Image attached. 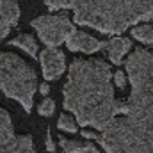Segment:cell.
Returning a JSON list of instances; mask_svg holds the SVG:
<instances>
[{"label":"cell","instance_id":"30bf717a","mask_svg":"<svg viewBox=\"0 0 153 153\" xmlns=\"http://www.w3.org/2000/svg\"><path fill=\"white\" fill-rule=\"evenodd\" d=\"M105 48H107V53H109L111 62L119 66L123 55L132 48V41H130L128 38H121V36H117V38L109 39L107 45H105Z\"/></svg>","mask_w":153,"mask_h":153},{"label":"cell","instance_id":"8fae6325","mask_svg":"<svg viewBox=\"0 0 153 153\" xmlns=\"http://www.w3.org/2000/svg\"><path fill=\"white\" fill-rule=\"evenodd\" d=\"M9 45L11 46H20L30 57H38V43H36V39L32 38V36H29V34H20L18 38L11 39Z\"/></svg>","mask_w":153,"mask_h":153},{"label":"cell","instance_id":"3957f363","mask_svg":"<svg viewBox=\"0 0 153 153\" xmlns=\"http://www.w3.org/2000/svg\"><path fill=\"white\" fill-rule=\"evenodd\" d=\"M50 11L73 9L78 25L121 34L141 20H153V0H45Z\"/></svg>","mask_w":153,"mask_h":153},{"label":"cell","instance_id":"d6986e66","mask_svg":"<svg viewBox=\"0 0 153 153\" xmlns=\"http://www.w3.org/2000/svg\"><path fill=\"white\" fill-rule=\"evenodd\" d=\"M89 153H102V152H100V150H98V148L93 144V146H91V152H89Z\"/></svg>","mask_w":153,"mask_h":153},{"label":"cell","instance_id":"52a82bcc","mask_svg":"<svg viewBox=\"0 0 153 153\" xmlns=\"http://www.w3.org/2000/svg\"><path fill=\"white\" fill-rule=\"evenodd\" d=\"M45 80H57L66 70V55L59 48H46L39 55Z\"/></svg>","mask_w":153,"mask_h":153},{"label":"cell","instance_id":"6da1fadb","mask_svg":"<svg viewBox=\"0 0 153 153\" xmlns=\"http://www.w3.org/2000/svg\"><path fill=\"white\" fill-rule=\"evenodd\" d=\"M125 64L132 94L96 141L107 153H153V52L135 46Z\"/></svg>","mask_w":153,"mask_h":153},{"label":"cell","instance_id":"ac0fdd59","mask_svg":"<svg viewBox=\"0 0 153 153\" xmlns=\"http://www.w3.org/2000/svg\"><path fill=\"white\" fill-rule=\"evenodd\" d=\"M39 93H41V94H43V96H46V94H48V93H50V87H48V84H46V82H45V84H41V85H39Z\"/></svg>","mask_w":153,"mask_h":153},{"label":"cell","instance_id":"4fadbf2b","mask_svg":"<svg viewBox=\"0 0 153 153\" xmlns=\"http://www.w3.org/2000/svg\"><path fill=\"white\" fill-rule=\"evenodd\" d=\"M132 34L135 39H139L146 45H153V27H150V25H137L132 29Z\"/></svg>","mask_w":153,"mask_h":153},{"label":"cell","instance_id":"ba28073f","mask_svg":"<svg viewBox=\"0 0 153 153\" xmlns=\"http://www.w3.org/2000/svg\"><path fill=\"white\" fill-rule=\"evenodd\" d=\"M105 45H107V41H100V39L89 36L87 32H82V30H75L66 41V46L71 52L80 50V52H85V53H94V52L105 48Z\"/></svg>","mask_w":153,"mask_h":153},{"label":"cell","instance_id":"8992f818","mask_svg":"<svg viewBox=\"0 0 153 153\" xmlns=\"http://www.w3.org/2000/svg\"><path fill=\"white\" fill-rule=\"evenodd\" d=\"M0 153H36L30 135H16L9 112L0 109Z\"/></svg>","mask_w":153,"mask_h":153},{"label":"cell","instance_id":"7a4b0ae2","mask_svg":"<svg viewBox=\"0 0 153 153\" xmlns=\"http://www.w3.org/2000/svg\"><path fill=\"white\" fill-rule=\"evenodd\" d=\"M111 76V68L100 59H75L71 62L62 94L64 109L75 114L76 125H91L103 132L123 114L125 103L114 98Z\"/></svg>","mask_w":153,"mask_h":153},{"label":"cell","instance_id":"e0dca14e","mask_svg":"<svg viewBox=\"0 0 153 153\" xmlns=\"http://www.w3.org/2000/svg\"><path fill=\"white\" fill-rule=\"evenodd\" d=\"M45 144H46V150L50 153L55 152V144H53V141H52V134H50V126H48V130H46V137H45Z\"/></svg>","mask_w":153,"mask_h":153},{"label":"cell","instance_id":"5bb4252c","mask_svg":"<svg viewBox=\"0 0 153 153\" xmlns=\"http://www.w3.org/2000/svg\"><path fill=\"white\" fill-rule=\"evenodd\" d=\"M57 126L64 132H70V134H75L76 132V121L68 114H61L59 121H57Z\"/></svg>","mask_w":153,"mask_h":153},{"label":"cell","instance_id":"7c38bea8","mask_svg":"<svg viewBox=\"0 0 153 153\" xmlns=\"http://www.w3.org/2000/svg\"><path fill=\"white\" fill-rule=\"evenodd\" d=\"M59 144L62 148L64 153H89L91 152V146L93 143H82V141H70L66 137L61 135L59 139Z\"/></svg>","mask_w":153,"mask_h":153},{"label":"cell","instance_id":"9a60e30c","mask_svg":"<svg viewBox=\"0 0 153 153\" xmlns=\"http://www.w3.org/2000/svg\"><path fill=\"white\" fill-rule=\"evenodd\" d=\"M53 111H55V102L50 100V98H45V100L38 105V112L41 116H52Z\"/></svg>","mask_w":153,"mask_h":153},{"label":"cell","instance_id":"5b68a950","mask_svg":"<svg viewBox=\"0 0 153 153\" xmlns=\"http://www.w3.org/2000/svg\"><path fill=\"white\" fill-rule=\"evenodd\" d=\"M30 27L36 29L39 39L48 46V48H55L62 43H66L68 38L75 32V25L71 23V20L66 14H46V16H39L36 20L30 22Z\"/></svg>","mask_w":153,"mask_h":153},{"label":"cell","instance_id":"9c48e42d","mask_svg":"<svg viewBox=\"0 0 153 153\" xmlns=\"http://www.w3.org/2000/svg\"><path fill=\"white\" fill-rule=\"evenodd\" d=\"M20 20V7L16 0H0V41Z\"/></svg>","mask_w":153,"mask_h":153},{"label":"cell","instance_id":"2e32d148","mask_svg":"<svg viewBox=\"0 0 153 153\" xmlns=\"http://www.w3.org/2000/svg\"><path fill=\"white\" fill-rule=\"evenodd\" d=\"M114 82H116V85H117L119 89H123V87L126 85V78H125V75H123V71H116L114 73Z\"/></svg>","mask_w":153,"mask_h":153},{"label":"cell","instance_id":"277c9868","mask_svg":"<svg viewBox=\"0 0 153 153\" xmlns=\"http://www.w3.org/2000/svg\"><path fill=\"white\" fill-rule=\"evenodd\" d=\"M0 89L5 96L16 100L25 112L32 111L34 91H36V71L16 53L0 55Z\"/></svg>","mask_w":153,"mask_h":153}]
</instances>
